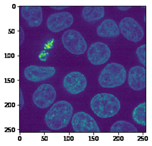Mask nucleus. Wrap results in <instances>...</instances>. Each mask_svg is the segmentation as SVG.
<instances>
[{
  "instance_id": "1",
  "label": "nucleus",
  "mask_w": 152,
  "mask_h": 146,
  "mask_svg": "<svg viewBox=\"0 0 152 146\" xmlns=\"http://www.w3.org/2000/svg\"><path fill=\"white\" fill-rule=\"evenodd\" d=\"M73 112L72 104L64 100L55 103L45 116L47 125L52 130H59L69 123Z\"/></svg>"
},
{
  "instance_id": "2",
  "label": "nucleus",
  "mask_w": 152,
  "mask_h": 146,
  "mask_svg": "<svg viewBox=\"0 0 152 146\" xmlns=\"http://www.w3.org/2000/svg\"><path fill=\"white\" fill-rule=\"evenodd\" d=\"M91 108L99 117L107 118L116 115L120 109V103L113 95L102 93L95 95L91 101Z\"/></svg>"
},
{
  "instance_id": "3",
  "label": "nucleus",
  "mask_w": 152,
  "mask_h": 146,
  "mask_svg": "<svg viewBox=\"0 0 152 146\" xmlns=\"http://www.w3.org/2000/svg\"><path fill=\"white\" fill-rule=\"evenodd\" d=\"M126 77L127 72L123 65L111 63L102 71L98 80L102 87L113 88L123 85L126 81Z\"/></svg>"
},
{
  "instance_id": "4",
  "label": "nucleus",
  "mask_w": 152,
  "mask_h": 146,
  "mask_svg": "<svg viewBox=\"0 0 152 146\" xmlns=\"http://www.w3.org/2000/svg\"><path fill=\"white\" fill-rule=\"evenodd\" d=\"M64 47L74 55L83 54L87 49V44L83 36L77 31L69 30L62 37Z\"/></svg>"
},
{
  "instance_id": "5",
  "label": "nucleus",
  "mask_w": 152,
  "mask_h": 146,
  "mask_svg": "<svg viewBox=\"0 0 152 146\" xmlns=\"http://www.w3.org/2000/svg\"><path fill=\"white\" fill-rule=\"evenodd\" d=\"M73 130L77 133H99L101 131L95 120L88 114L80 111L76 113L72 120Z\"/></svg>"
},
{
  "instance_id": "6",
  "label": "nucleus",
  "mask_w": 152,
  "mask_h": 146,
  "mask_svg": "<svg viewBox=\"0 0 152 146\" xmlns=\"http://www.w3.org/2000/svg\"><path fill=\"white\" fill-rule=\"evenodd\" d=\"M119 29L123 36L132 42H139L144 36V30L139 23L132 18L123 19Z\"/></svg>"
},
{
  "instance_id": "7",
  "label": "nucleus",
  "mask_w": 152,
  "mask_h": 146,
  "mask_svg": "<svg viewBox=\"0 0 152 146\" xmlns=\"http://www.w3.org/2000/svg\"><path fill=\"white\" fill-rule=\"evenodd\" d=\"M55 88L50 84H44L40 85L33 95L34 103L40 109L48 107L54 102L56 99Z\"/></svg>"
},
{
  "instance_id": "8",
  "label": "nucleus",
  "mask_w": 152,
  "mask_h": 146,
  "mask_svg": "<svg viewBox=\"0 0 152 146\" xmlns=\"http://www.w3.org/2000/svg\"><path fill=\"white\" fill-rule=\"evenodd\" d=\"M111 55L109 47L101 42H95L89 47L87 56L89 61L94 65H101L107 62Z\"/></svg>"
},
{
  "instance_id": "9",
  "label": "nucleus",
  "mask_w": 152,
  "mask_h": 146,
  "mask_svg": "<svg viewBox=\"0 0 152 146\" xmlns=\"http://www.w3.org/2000/svg\"><path fill=\"white\" fill-rule=\"evenodd\" d=\"M64 86L70 94L77 95L84 91L87 86V79L81 73L74 72L68 74L64 78Z\"/></svg>"
},
{
  "instance_id": "10",
  "label": "nucleus",
  "mask_w": 152,
  "mask_h": 146,
  "mask_svg": "<svg viewBox=\"0 0 152 146\" xmlns=\"http://www.w3.org/2000/svg\"><path fill=\"white\" fill-rule=\"evenodd\" d=\"M73 17L69 12H63L51 15L47 19V27L54 33L60 32L70 27L73 23Z\"/></svg>"
},
{
  "instance_id": "11",
  "label": "nucleus",
  "mask_w": 152,
  "mask_h": 146,
  "mask_svg": "<svg viewBox=\"0 0 152 146\" xmlns=\"http://www.w3.org/2000/svg\"><path fill=\"white\" fill-rule=\"evenodd\" d=\"M55 72V69L53 67L32 65L26 68L24 74L27 80L36 82L44 81L53 77Z\"/></svg>"
},
{
  "instance_id": "12",
  "label": "nucleus",
  "mask_w": 152,
  "mask_h": 146,
  "mask_svg": "<svg viewBox=\"0 0 152 146\" xmlns=\"http://www.w3.org/2000/svg\"><path fill=\"white\" fill-rule=\"evenodd\" d=\"M128 84L134 91H141L146 86V72L140 66L132 67L128 74Z\"/></svg>"
},
{
  "instance_id": "13",
  "label": "nucleus",
  "mask_w": 152,
  "mask_h": 146,
  "mask_svg": "<svg viewBox=\"0 0 152 146\" xmlns=\"http://www.w3.org/2000/svg\"><path fill=\"white\" fill-rule=\"evenodd\" d=\"M21 15L31 27H37L42 21V11L40 6H23L21 8Z\"/></svg>"
},
{
  "instance_id": "14",
  "label": "nucleus",
  "mask_w": 152,
  "mask_h": 146,
  "mask_svg": "<svg viewBox=\"0 0 152 146\" xmlns=\"http://www.w3.org/2000/svg\"><path fill=\"white\" fill-rule=\"evenodd\" d=\"M96 32L101 37H117L120 33L117 23L112 19H106L97 28Z\"/></svg>"
},
{
  "instance_id": "15",
  "label": "nucleus",
  "mask_w": 152,
  "mask_h": 146,
  "mask_svg": "<svg viewBox=\"0 0 152 146\" xmlns=\"http://www.w3.org/2000/svg\"><path fill=\"white\" fill-rule=\"evenodd\" d=\"M104 15V8L102 6H87L82 12L84 20L88 22L100 20Z\"/></svg>"
},
{
  "instance_id": "16",
  "label": "nucleus",
  "mask_w": 152,
  "mask_h": 146,
  "mask_svg": "<svg viewBox=\"0 0 152 146\" xmlns=\"http://www.w3.org/2000/svg\"><path fill=\"white\" fill-rule=\"evenodd\" d=\"M112 133H136L138 132L135 126L126 121H118L115 122L110 128Z\"/></svg>"
},
{
  "instance_id": "17",
  "label": "nucleus",
  "mask_w": 152,
  "mask_h": 146,
  "mask_svg": "<svg viewBox=\"0 0 152 146\" xmlns=\"http://www.w3.org/2000/svg\"><path fill=\"white\" fill-rule=\"evenodd\" d=\"M132 118L137 123L145 126L146 125V103L139 104L132 112Z\"/></svg>"
},
{
  "instance_id": "18",
  "label": "nucleus",
  "mask_w": 152,
  "mask_h": 146,
  "mask_svg": "<svg viewBox=\"0 0 152 146\" xmlns=\"http://www.w3.org/2000/svg\"><path fill=\"white\" fill-rule=\"evenodd\" d=\"M138 58L140 62L143 64V66H146V44H143L140 47H138L136 52Z\"/></svg>"
},
{
  "instance_id": "19",
  "label": "nucleus",
  "mask_w": 152,
  "mask_h": 146,
  "mask_svg": "<svg viewBox=\"0 0 152 146\" xmlns=\"http://www.w3.org/2000/svg\"><path fill=\"white\" fill-rule=\"evenodd\" d=\"M48 55L49 53L47 52H46L45 50H42L38 55V58L40 61H47Z\"/></svg>"
},
{
  "instance_id": "20",
  "label": "nucleus",
  "mask_w": 152,
  "mask_h": 146,
  "mask_svg": "<svg viewBox=\"0 0 152 146\" xmlns=\"http://www.w3.org/2000/svg\"><path fill=\"white\" fill-rule=\"evenodd\" d=\"M23 103H24V101H23V99L22 96V93L21 92V89H20V104H21V106L20 107V110H21V109L22 108Z\"/></svg>"
},
{
  "instance_id": "21",
  "label": "nucleus",
  "mask_w": 152,
  "mask_h": 146,
  "mask_svg": "<svg viewBox=\"0 0 152 146\" xmlns=\"http://www.w3.org/2000/svg\"><path fill=\"white\" fill-rule=\"evenodd\" d=\"M131 7H117V8H118L121 11H127L128 9L131 8Z\"/></svg>"
},
{
  "instance_id": "22",
  "label": "nucleus",
  "mask_w": 152,
  "mask_h": 146,
  "mask_svg": "<svg viewBox=\"0 0 152 146\" xmlns=\"http://www.w3.org/2000/svg\"><path fill=\"white\" fill-rule=\"evenodd\" d=\"M69 7H51V8H53L55 9H58V10H61V9H63L66 8H68Z\"/></svg>"
}]
</instances>
